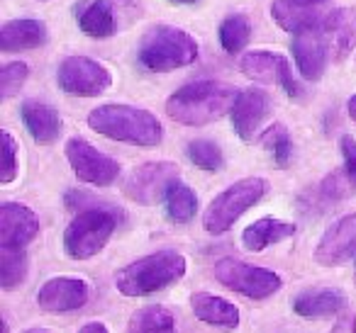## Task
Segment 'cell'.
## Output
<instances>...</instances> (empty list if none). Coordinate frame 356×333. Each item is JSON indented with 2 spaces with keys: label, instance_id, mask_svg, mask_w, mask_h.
<instances>
[{
  "label": "cell",
  "instance_id": "1",
  "mask_svg": "<svg viewBox=\"0 0 356 333\" xmlns=\"http://www.w3.org/2000/svg\"><path fill=\"white\" fill-rule=\"evenodd\" d=\"M239 93L234 85L220 80H195L178 88L166 100V114L186 127H203L232 112Z\"/></svg>",
  "mask_w": 356,
  "mask_h": 333
},
{
  "label": "cell",
  "instance_id": "2",
  "mask_svg": "<svg viewBox=\"0 0 356 333\" xmlns=\"http://www.w3.org/2000/svg\"><path fill=\"white\" fill-rule=\"evenodd\" d=\"M88 127L113 142L152 148L163 139V127L149 110L129 105H100L88 112Z\"/></svg>",
  "mask_w": 356,
  "mask_h": 333
},
{
  "label": "cell",
  "instance_id": "3",
  "mask_svg": "<svg viewBox=\"0 0 356 333\" xmlns=\"http://www.w3.org/2000/svg\"><path fill=\"white\" fill-rule=\"evenodd\" d=\"M186 255L178 250H156L152 255L134 260L115 273V287L124 297H147L186 275Z\"/></svg>",
  "mask_w": 356,
  "mask_h": 333
},
{
  "label": "cell",
  "instance_id": "4",
  "mask_svg": "<svg viewBox=\"0 0 356 333\" xmlns=\"http://www.w3.org/2000/svg\"><path fill=\"white\" fill-rule=\"evenodd\" d=\"M139 64L152 74L184 69L198 59V42L181 27L156 25L144 35L139 44Z\"/></svg>",
  "mask_w": 356,
  "mask_h": 333
},
{
  "label": "cell",
  "instance_id": "5",
  "mask_svg": "<svg viewBox=\"0 0 356 333\" xmlns=\"http://www.w3.org/2000/svg\"><path fill=\"white\" fill-rule=\"evenodd\" d=\"M118 229V216L113 210L103 207H88L71 219L64 231V248L69 258L88 260L98 255Z\"/></svg>",
  "mask_w": 356,
  "mask_h": 333
},
{
  "label": "cell",
  "instance_id": "6",
  "mask_svg": "<svg viewBox=\"0 0 356 333\" xmlns=\"http://www.w3.org/2000/svg\"><path fill=\"white\" fill-rule=\"evenodd\" d=\"M268 192V182L264 178H244L222 190L213 202L208 205L203 214V226L208 234H225L234 226V221L252 210L257 202Z\"/></svg>",
  "mask_w": 356,
  "mask_h": 333
},
{
  "label": "cell",
  "instance_id": "7",
  "mask_svg": "<svg viewBox=\"0 0 356 333\" xmlns=\"http://www.w3.org/2000/svg\"><path fill=\"white\" fill-rule=\"evenodd\" d=\"M215 280L222 287L244 294L249 299H266L276 294L283 284L281 275H276L273 270L249 265L234 258H222L215 263Z\"/></svg>",
  "mask_w": 356,
  "mask_h": 333
},
{
  "label": "cell",
  "instance_id": "8",
  "mask_svg": "<svg viewBox=\"0 0 356 333\" xmlns=\"http://www.w3.org/2000/svg\"><path fill=\"white\" fill-rule=\"evenodd\" d=\"M178 178H181V168H178L176 163L149 161L129 173L122 185V192L127 200L149 207V205H156V202L166 200L168 190L176 185Z\"/></svg>",
  "mask_w": 356,
  "mask_h": 333
},
{
  "label": "cell",
  "instance_id": "9",
  "mask_svg": "<svg viewBox=\"0 0 356 333\" xmlns=\"http://www.w3.org/2000/svg\"><path fill=\"white\" fill-rule=\"evenodd\" d=\"M139 12H142L139 0H93L81 10L79 27L88 37L105 40L137 22Z\"/></svg>",
  "mask_w": 356,
  "mask_h": 333
},
{
  "label": "cell",
  "instance_id": "10",
  "mask_svg": "<svg viewBox=\"0 0 356 333\" xmlns=\"http://www.w3.org/2000/svg\"><path fill=\"white\" fill-rule=\"evenodd\" d=\"M56 83L74 98H98L113 85V76L103 64L88 56H66L56 69Z\"/></svg>",
  "mask_w": 356,
  "mask_h": 333
},
{
  "label": "cell",
  "instance_id": "11",
  "mask_svg": "<svg viewBox=\"0 0 356 333\" xmlns=\"http://www.w3.org/2000/svg\"><path fill=\"white\" fill-rule=\"evenodd\" d=\"M66 158L71 163V171L76 173L81 182H88V185L108 187L118 180L120 176V163L115 158L100 153L93 144H88L81 137H71L66 142Z\"/></svg>",
  "mask_w": 356,
  "mask_h": 333
},
{
  "label": "cell",
  "instance_id": "12",
  "mask_svg": "<svg viewBox=\"0 0 356 333\" xmlns=\"http://www.w3.org/2000/svg\"><path fill=\"white\" fill-rule=\"evenodd\" d=\"M242 74L259 83H276L286 90L291 98H300L302 88L298 85V80L293 78L291 64L286 56L271 54V51H249L239 64Z\"/></svg>",
  "mask_w": 356,
  "mask_h": 333
},
{
  "label": "cell",
  "instance_id": "13",
  "mask_svg": "<svg viewBox=\"0 0 356 333\" xmlns=\"http://www.w3.org/2000/svg\"><path fill=\"white\" fill-rule=\"evenodd\" d=\"M356 255V212L337 219L330 229L322 234L315 248V260L325 268L346 263Z\"/></svg>",
  "mask_w": 356,
  "mask_h": 333
},
{
  "label": "cell",
  "instance_id": "14",
  "mask_svg": "<svg viewBox=\"0 0 356 333\" xmlns=\"http://www.w3.org/2000/svg\"><path fill=\"white\" fill-rule=\"evenodd\" d=\"M90 299V287L81 278H51L37 292L40 309L49 314H66L86 307Z\"/></svg>",
  "mask_w": 356,
  "mask_h": 333
},
{
  "label": "cell",
  "instance_id": "15",
  "mask_svg": "<svg viewBox=\"0 0 356 333\" xmlns=\"http://www.w3.org/2000/svg\"><path fill=\"white\" fill-rule=\"evenodd\" d=\"M40 234V216L20 202L0 207V248H25Z\"/></svg>",
  "mask_w": 356,
  "mask_h": 333
},
{
  "label": "cell",
  "instance_id": "16",
  "mask_svg": "<svg viewBox=\"0 0 356 333\" xmlns=\"http://www.w3.org/2000/svg\"><path fill=\"white\" fill-rule=\"evenodd\" d=\"M330 56V44L322 25L293 37V59H296L298 74L305 80H320Z\"/></svg>",
  "mask_w": 356,
  "mask_h": 333
},
{
  "label": "cell",
  "instance_id": "17",
  "mask_svg": "<svg viewBox=\"0 0 356 333\" xmlns=\"http://www.w3.org/2000/svg\"><path fill=\"white\" fill-rule=\"evenodd\" d=\"M271 110V100L261 88H247L239 93L237 103L232 108V127L239 134V139L252 142L254 134L259 132V127L264 124V119L268 117Z\"/></svg>",
  "mask_w": 356,
  "mask_h": 333
},
{
  "label": "cell",
  "instance_id": "18",
  "mask_svg": "<svg viewBox=\"0 0 356 333\" xmlns=\"http://www.w3.org/2000/svg\"><path fill=\"white\" fill-rule=\"evenodd\" d=\"M322 30H325L332 59H344L356 46V8H337L327 12Z\"/></svg>",
  "mask_w": 356,
  "mask_h": 333
},
{
  "label": "cell",
  "instance_id": "19",
  "mask_svg": "<svg viewBox=\"0 0 356 333\" xmlns=\"http://www.w3.org/2000/svg\"><path fill=\"white\" fill-rule=\"evenodd\" d=\"M49 40V30L42 20H32V17H22V20H10L0 27V51H25L37 49V46L47 44Z\"/></svg>",
  "mask_w": 356,
  "mask_h": 333
},
{
  "label": "cell",
  "instance_id": "20",
  "mask_svg": "<svg viewBox=\"0 0 356 333\" xmlns=\"http://www.w3.org/2000/svg\"><path fill=\"white\" fill-rule=\"evenodd\" d=\"M20 112L27 132L37 144H54L59 139L64 122H61V114L51 105L40 103V100H25Z\"/></svg>",
  "mask_w": 356,
  "mask_h": 333
},
{
  "label": "cell",
  "instance_id": "21",
  "mask_svg": "<svg viewBox=\"0 0 356 333\" xmlns=\"http://www.w3.org/2000/svg\"><path fill=\"white\" fill-rule=\"evenodd\" d=\"M271 15L281 30L291 32V35H300V32L320 27L327 12H320L317 6H307V3H298V0H273Z\"/></svg>",
  "mask_w": 356,
  "mask_h": 333
},
{
  "label": "cell",
  "instance_id": "22",
  "mask_svg": "<svg viewBox=\"0 0 356 333\" xmlns=\"http://www.w3.org/2000/svg\"><path fill=\"white\" fill-rule=\"evenodd\" d=\"M191 307H193L195 316L210 326L227 328V331L239 326V309L222 297H215L210 292H195L191 297Z\"/></svg>",
  "mask_w": 356,
  "mask_h": 333
},
{
  "label": "cell",
  "instance_id": "23",
  "mask_svg": "<svg viewBox=\"0 0 356 333\" xmlns=\"http://www.w3.org/2000/svg\"><path fill=\"white\" fill-rule=\"evenodd\" d=\"M296 236V224L283 219H273V216H264V219L249 224L242 231V246L252 253L268 248V246L278 244V241H286Z\"/></svg>",
  "mask_w": 356,
  "mask_h": 333
},
{
  "label": "cell",
  "instance_id": "24",
  "mask_svg": "<svg viewBox=\"0 0 356 333\" xmlns=\"http://www.w3.org/2000/svg\"><path fill=\"white\" fill-rule=\"evenodd\" d=\"M293 309L300 316H330V314H339L341 309H346V297L344 292L332 287L305 289L296 297Z\"/></svg>",
  "mask_w": 356,
  "mask_h": 333
},
{
  "label": "cell",
  "instance_id": "25",
  "mask_svg": "<svg viewBox=\"0 0 356 333\" xmlns=\"http://www.w3.org/2000/svg\"><path fill=\"white\" fill-rule=\"evenodd\" d=\"M127 333H176V318L161 304H152L132 314Z\"/></svg>",
  "mask_w": 356,
  "mask_h": 333
},
{
  "label": "cell",
  "instance_id": "26",
  "mask_svg": "<svg viewBox=\"0 0 356 333\" xmlns=\"http://www.w3.org/2000/svg\"><path fill=\"white\" fill-rule=\"evenodd\" d=\"M195 210H198V197H195V192L178 180L166 195L168 219L176 221V224H188L195 216Z\"/></svg>",
  "mask_w": 356,
  "mask_h": 333
},
{
  "label": "cell",
  "instance_id": "27",
  "mask_svg": "<svg viewBox=\"0 0 356 333\" xmlns=\"http://www.w3.org/2000/svg\"><path fill=\"white\" fill-rule=\"evenodd\" d=\"M27 270H30V260H27L25 248H3L0 253V284L3 289H17L27 278Z\"/></svg>",
  "mask_w": 356,
  "mask_h": 333
},
{
  "label": "cell",
  "instance_id": "28",
  "mask_svg": "<svg viewBox=\"0 0 356 333\" xmlns=\"http://www.w3.org/2000/svg\"><path fill=\"white\" fill-rule=\"evenodd\" d=\"M252 40V25L247 15H229L220 25V44L227 54H239Z\"/></svg>",
  "mask_w": 356,
  "mask_h": 333
},
{
  "label": "cell",
  "instance_id": "29",
  "mask_svg": "<svg viewBox=\"0 0 356 333\" xmlns=\"http://www.w3.org/2000/svg\"><path fill=\"white\" fill-rule=\"evenodd\" d=\"M186 153H188V158L200 168V171L218 173L225 168L222 148H220L215 142H208V139H195V142H191L188 148H186Z\"/></svg>",
  "mask_w": 356,
  "mask_h": 333
},
{
  "label": "cell",
  "instance_id": "30",
  "mask_svg": "<svg viewBox=\"0 0 356 333\" xmlns=\"http://www.w3.org/2000/svg\"><path fill=\"white\" fill-rule=\"evenodd\" d=\"M261 144H264V148L273 156L276 166H281V168L288 166V161H291V156H293V142H291L288 129L283 127L281 122L271 124V127L261 134Z\"/></svg>",
  "mask_w": 356,
  "mask_h": 333
},
{
  "label": "cell",
  "instance_id": "31",
  "mask_svg": "<svg viewBox=\"0 0 356 333\" xmlns=\"http://www.w3.org/2000/svg\"><path fill=\"white\" fill-rule=\"evenodd\" d=\"M27 76H30V66L22 64V61H10V64L3 66V71H0V95H3V100L20 93Z\"/></svg>",
  "mask_w": 356,
  "mask_h": 333
},
{
  "label": "cell",
  "instance_id": "32",
  "mask_svg": "<svg viewBox=\"0 0 356 333\" xmlns=\"http://www.w3.org/2000/svg\"><path fill=\"white\" fill-rule=\"evenodd\" d=\"M17 178V142L10 132H3V176L0 182L3 185H10Z\"/></svg>",
  "mask_w": 356,
  "mask_h": 333
},
{
  "label": "cell",
  "instance_id": "33",
  "mask_svg": "<svg viewBox=\"0 0 356 333\" xmlns=\"http://www.w3.org/2000/svg\"><path fill=\"white\" fill-rule=\"evenodd\" d=\"M339 148H341V156H344V171L346 178H349V185L356 190V139L344 134L339 139Z\"/></svg>",
  "mask_w": 356,
  "mask_h": 333
},
{
  "label": "cell",
  "instance_id": "34",
  "mask_svg": "<svg viewBox=\"0 0 356 333\" xmlns=\"http://www.w3.org/2000/svg\"><path fill=\"white\" fill-rule=\"evenodd\" d=\"M322 195H325L327 200H339V197L346 195V182L341 180L339 173H332V176L322 182Z\"/></svg>",
  "mask_w": 356,
  "mask_h": 333
},
{
  "label": "cell",
  "instance_id": "35",
  "mask_svg": "<svg viewBox=\"0 0 356 333\" xmlns=\"http://www.w3.org/2000/svg\"><path fill=\"white\" fill-rule=\"evenodd\" d=\"M332 333H356V316L354 314H344V316L337 321V326Z\"/></svg>",
  "mask_w": 356,
  "mask_h": 333
},
{
  "label": "cell",
  "instance_id": "36",
  "mask_svg": "<svg viewBox=\"0 0 356 333\" xmlns=\"http://www.w3.org/2000/svg\"><path fill=\"white\" fill-rule=\"evenodd\" d=\"M79 333H108V328H105V323L93 321V323H86V326L81 328Z\"/></svg>",
  "mask_w": 356,
  "mask_h": 333
},
{
  "label": "cell",
  "instance_id": "37",
  "mask_svg": "<svg viewBox=\"0 0 356 333\" xmlns=\"http://www.w3.org/2000/svg\"><path fill=\"white\" fill-rule=\"evenodd\" d=\"M346 110H349V117L356 122V95H351L349 103H346Z\"/></svg>",
  "mask_w": 356,
  "mask_h": 333
},
{
  "label": "cell",
  "instance_id": "38",
  "mask_svg": "<svg viewBox=\"0 0 356 333\" xmlns=\"http://www.w3.org/2000/svg\"><path fill=\"white\" fill-rule=\"evenodd\" d=\"M168 3H176V6H193L198 0H168Z\"/></svg>",
  "mask_w": 356,
  "mask_h": 333
},
{
  "label": "cell",
  "instance_id": "39",
  "mask_svg": "<svg viewBox=\"0 0 356 333\" xmlns=\"http://www.w3.org/2000/svg\"><path fill=\"white\" fill-rule=\"evenodd\" d=\"M298 3H307V6H320V3H325V0H298Z\"/></svg>",
  "mask_w": 356,
  "mask_h": 333
},
{
  "label": "cell",
  "instance_id": "40",
  "mask_svg": "<svg viewBox=\"0 0 356 333\" xmlns=\"http://www.w3.org/2000/svg\"><path fill=\"white\" fill-rule=\"evenodd\" d=\"M22 333H51V331H47V328H30V331H22Z\"/></svg>",
  "mask_w": 356,
  "mask_h": 333
},
{
  "label": "cell",
  "instance_id": "41",
  "mask_svg": "<svg viewBox=\"0 0 356 333\" xmlns=\"http://www.w3.org/2000/svg\"><path fill=\"white\" fill-rule=\"evenodd\" d=\"M354 284H356V275H354Z\"/></svg>",
  "mask_w": 356,
  "mask_h": 333
}]
</instances>
